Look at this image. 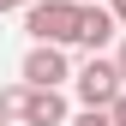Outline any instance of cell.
Returning <instances> with one entry per match:
<instances>
[{"mask_svg":"<svg viewBox=\"0 0 126 126\" xmlns=\"http://www.w3.org/2000/svg\"><path fill=\"white\" fill-rule=\"evenodd\" d=\"M108 18H114V24L126 30V0H108Z\"/></svg>","mask_w":126,"mask_h":126,"instance_id":"cell-9","label":"cell"},{"mask_svg":"<svg viewBox=\"0 0 126 126\" xmlns=\"http://www.w3.org/2000/svg\"><path fill=\"white\" fill-rule=\"evenodd\" d=\"M72 126H114V120H108V108H84V114H78Z\"/></svg>","mask_w":126,"mask_h":126,"instance_id":"cell-7","label":"cell"},{"mask_svg":"<svg viewBox=\"0 0 126 126\" xmlns=\"http://www.w3.org/2000/svg\"><path fill=\"white\" fill-rule=\"evenodd\" d=\"M108 120H114V126H126V90H120L114 102H108Z\"/></svg>","mask_w":126,"mask_h":126,"instance_id":"cell-8","label":"cell"},{"mask_svg":"<svg viewBox=\"0 0 126 126\" xmlns=\"http://www.w3.org/2000/svg\"><path fill=\"white\" fill-rule=\"evenodd\" d=\"M24 96H30L24 84H12V90H0V120H18V114H24Z\"/></svg>","mask_w":126,"mask_h":126,"instance_id":"cell-6","label":"cell"},{"mask_svg":"<svg viewBox=\"0 0 126 126\" xmlns=\"http://www.w3.org/2000/svg\"><path fill=\"white\" fill-rule=\"evenodd\" d=\"M0 126H6V120H0Z\"/></svg>","mask_w":126,"mask_h":126,"instance_id":"cell-13","label":"cell"},{"mask_svg":"<svg viewBox=\"0 0 126 126\" xmlns=\"http://www.w3.org/2000/svg\"><path fill=\"white\" fill-rule=\"evenodd\" d=\"M24 30L36 42H48V48H66V42L78 36V6H72V0H30Z\"/></svg>","mask_w":126,"mask_h":126,"instance_id":"cell-1","label":"cell"},{"mask_svg":"<svg viewBox=\"0 0 126 126\" xmlns=\"http://www.w3.org/2000/svg\"><path fill=\"white\" fill-rule=\"evenodd\" d=\"M12 6H30V0H0V12H12Z\"/></svg>","mask_w":126,"mask_h":126,"instance_id":"cell-11","label":"cell"},{"mask_svg":"<svg viewBox=\"0 0 126 126\" xmlns=\"http://www.w3.org/2000/svg\"><path fill=\"white\" fill-rule=\"evenodd\" d=\"M114 18H108V6H78V48H90V54H96V48H108V42H114Z\"/></svg>","mask_w":126,"mask_h":126,"instance_id":"cell-4","label":"cell"},{"mask_svg":"<svg viewBox=\"0 0 126 126\" xmlns=\"http://www.w3.org/2000/svg\"><path fill=\"white\" fill-rule=\"evenodd\" d=\"M18 120L24 126H66V96H60V90H30Z\"/></svg>","mask_w":126,"mask_h":126,"instance_id":"cell-5","label":"cell"},{"mask_svg":"<svg viewBox=\"0 0 126 126\" xmlns=\"http://www.w3.org/2000/svg\"><path fill=\"white\" fill-rule=\"evenodd\" d=\"M66 48H48V42H36V48L24 54V90H60L66 84Z\"/></svg>","mask_w":126,"mask_h":126,"instance_id":"cell-3","label":"cell"},{"mask_svg":"<svg viewBox=\"0 0 126 126\" xmlns=\"http://www.w3.org/2000/svg\"><path fill=\"white\" fill-rule=\"evenodd\" d=\"M114 72H120V84H126V42H120V54H114Z\"/></svg>","mask_w":126,"mask_h":126,"instance_id":"cell-10","label":"cell"},{"mask_svg":"<svg viewBox=\"0 0 126 126\" xmlns=\"http://www.w3.org/2000/svg\"><path fill=\"white\" fill-rule=\"evenodd\" d=\"M72 90H78V102H84V108H108V102H114L120 96V72H114V60H102V54H90L84 60V72H78L72 78Z\"/></svg>","mask_w":126,"mask_h":126,"instance_id":"cell-2","label":"cell"},{"mask_svg":"<svg viewBox=\"0 0 126 126\" xmlns=\"http://www.w3.org/2000/svg\"><path fill=\"white\" fill-rule=\"evenodd\" d=\"M72 6H96V0H72Z\"/></svg>","mask_w":126,"mask_h":126,"instance_id":"cell-12","label":"cell"}]
</instances>
